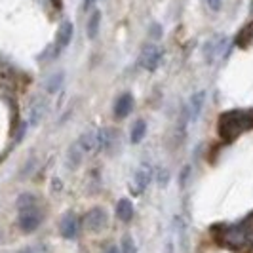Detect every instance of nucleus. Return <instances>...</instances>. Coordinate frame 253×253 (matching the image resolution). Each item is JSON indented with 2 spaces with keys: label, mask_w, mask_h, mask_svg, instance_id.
<instances>
[{
  "label": "nucleus",
  "mask_w": 253,
  "mask_h": 253,
  "mask_svg": "<svg viewBox=\"0 0 253 253\" xmlns=\"http://www.w3.org/2000/svg\"><path fill=\"white\" fill-rule=\"evenodd\" d=\"M84 225L91 232H99L107 225V211L103 208H91L84 215Z\"/></svg>",
  "instance_id": "nucleus-6"
},
{
  "label": "nucleus",
  "mask_w": 253,
  "mask_h": 253,
  "mask_svg": "<svg viewBox=\"0 0 253 253\" xmlns=\"http://www.w3.org/2000/svg\"><path fill=\"white\" fill-rule=\"evenodd\" d=\"M59 230H61V236L63 238H67V240H73V238H76V234H78V219H76L75 213H65L63 219H61V227H59Z\"/></svg>",
  "instance_id": "nucleus-8"
},
{
  "label": "nucleus",
  "mask_w": 253,
  "mask_h": 253,
  "mask_svg": "<svg viewBox=\"0 0 253 253\" xmlns=\"http://www.w3.org/2000/svg\"><path fill=\"white\" fill-rule=\"evenodd\" d=\"M99 25H101V12H99V10H95V12L89 15L88 27H86V33H88L89 40L97 38V33H99Z\"/></svg>",
  "instance_id": "nucleus-15"
},
{
  "label": "nucleus",
  "mask_w": 253,
  "mask_h": 253,
  "mask_svg": "<svg viewBox=\"0 0 253 253\" xmlns=\"http://www.w3.org/2000/svg\"><path fill=\"white\" fill-rule=\"evenodd\" d=\"M116 217L120 221H124V223H129L133 219V204H131V200H127V198L118 200V204H116Z\"/></svg>",
  "instance_id": "nucleus-12"
},
{
  "label": "nucleus",
  "mask_w": 253,
  "mask_h": 253,
  "mask_svg": "<svg viewBox=\"0 0 253 253\" xmlns=\"http://www.w3.org/2000/svg\"><path fill=\"white\" fill-rule=\"evenodd\" d=\"M223 46H225V38H213V40H210L206 46H204V53H206V59L211 63L213 59H215L217 55L221 53L223 50Z\"/></svg>",
  "instance_id": "nucleus-13"
},
{
  "label": "nucleus",
  "mask_w": 253,
  "mask_h": 253,
  "mask_svg": "<svg viewBox=\"0 0 253 253\" xmlns=\"http://www.w3.org/2000/svg\"><path fill=\"white\" fill-rule=\"evenodd\" d=\"M147 135V122L139 118V120H135V124L131 126V133H129V141L133 143V145H137L143 141V137Z\"/></svg>",
  "instance_id": "nucleus-14"
},
{
  "label": "nucleus",
  "mask_w": 253,
  "mask_h": 253,
  "mask_svg": "<svg viewBox=\"0 0 253 253\" xmlns=\"http://www.w3.org/2000/svg\"><path fill=\"white\" fill-rule=\"evenodd\" d=\"M82 154H84V152L80 151V147H78V145L75 143V145L69 149V152H67L69 168H78V166H80V162H82Z\"/></svg>",
  "instance_id": "nucleus-18"
},
{
  "label": "nucleus",
  "mask_w": 253,
  "mask_h": 253,
  "mask_svg": "<svg viewBox=\"0 0 253 253\" xmlns=\"http://www.w3.org/2000/svg\"><path fill=\"white\" fill-rule=\"evenodd\" d=\"M120 253H137V246H135V242L131 236H124L122 238V250Z\"/></svg>",
  "instance_id": "nucleus-20"
},
{
  "label": "nucleus",
  "mask_w": 253,
  "mask_h": 253,
  "mask_svg": "<svg viewBox=\"0 0 253 253\" xmlns=\"http://www.w3.org/2000/svg\"><path fill=\"white\" fill-rule=\"evenodd\" d=\"M63 80H65V75L63 73H53V75L46 80V89L50 91V93H55V91H59L61 86H63Z\"/></svg>",
  "instance_id": "nucleus-17"
},
{
  "label": "nucleus",
  "mask_w": 253,
  "mask_h": 253,
  "mask_svg": "<svg viewBox=\"0 0 253 253\" xmlns=\"http://www.w3.org/2000/svg\"><path fill=\"white\" fill-rule=\"evenodd\" d=\"M152 33H154V35H152V37H154V38H158V37H160V35H162V31L158 29V25H152Z\"/></svg>",
  "instance_id": "nucleus-23"
},
{
  "label": "nucleus",
  "mask_w": 253,
  "mask_h": 253,
  "mask_svg": "<svg viewBox=\"0 0 253 253\" xmlns=\"http://www.w3.org/2000/svg\"><path fill=\"white\" fill-rule=\"evenodd\" d=\"M73 35H75V27L71 21H63L61 27H59V31H57V40H55V57H57V53L59 51H63L69 44H71V40H73Z\"/></svg>",
  "instance_id": "nucleus-7"
},
{
  "label": "nucleus",
  "mask_w": 253,
  "mask_h": 253,
  "mask_svg": "<svg viewBox=\"0 0 253 253\" xmlns=\"http://www.w3.org/2000/svg\"><path fill=\"white\" fill-rule=\"evenodd\" d=\"M131 109H133V97H131V93H122L114 101L113 113L116 118H126L127 114L131 113Z\"/></svg>",
  "instance_id": "nucleus-9"
},
{
  "label": "nucleus",
  "mask_w": 253,
  "mask_h": 253,
  "mask_svg": "<svg viewBox=\"0 0 253 253\" xmlns=\"http://www.w3.org/2000/svg\"><path fill=\"white\" fill-rule=\"evenodd\" d=\"M105 253H120V250H118L116 246H111V248H109V250H107Z\"/></svg>",
  "instance_id": "nucleus-25"
},
{
  "label": "nucleus",
  "mask_w": 253,
  "mask_h": 253,
  "mask_svg": "<svg viewBox=\"0 0 253 253\" xmlns=\"http://www.w3.org/2000/svg\"><path fill=\"white\" fill-rule=\"evenodd\" d=\"M76 145L80 147L82 152H91L97 147V145H95V131H86V133H82Z\"/></svg>",
  "instance_id": "nucleus-16"
},
{
  "label": "nucleus",
  "mask_w": 253,
  "mask_h": 253,
  "mask_svg": "<svg viewBox=\"0 0 253 253\" xmlns=\"http://www.w3.org/2000/svg\"><path fill=\"white\" fill-rule=\"evenodd\" d=\"M221 244L228 248V250H234V252H246L253 246L252 236L250 232L246 230V227L242 225H232V227H225L221 232Z\"/></svg>",
  "instance_id": "nucleus-3"
},
{
  "label": "nucleus",
  "mask_w": 253,
  "mask_h": 253,
  "mask_svg": "<svg viewBox=\"0 0 253 253\" xmlns=\"http://www.w3.org/2000/svg\"><path fill=\"white\" fill-rule=\"evenodd\" d=\"M93 2H95V0H84V10H89V8L93 6Z\"/></svg>",
  "instance_id": "nucleus-24"
},
{
  "label": "nucleus",
  "mask_w": 253,
  "mask_h": 253,
  "mask_svg": "<svg viewBox=\"0 0 253 253\" xmlns=\"http://www.w3.org/2000/svg\"><path fill=\"white\" fill-rule=\"evenodd\" d=\"M17 221H19V228L27 234L35 232L40 227L42 211H40V204H38L37 196L25 192L17 198Z\"/></svg>",
  "instance_id": "nucleus-1"
},
{
  "label": "nucleus",
  "mask_w": 253,
  "mask_h": 253,
  "mask_svg": "<svg viewBox=\"0 0 253 253\" xmlns=\"http://www.w3.org/2000/svg\"><path fill=\"white\" fill-rule=\"evenodd\" d=\"M253 126V116H246L244 113H227L219 118V133L227 141H232L236 135L244 133L248 127Z\"/></svg>",
  "instance_id": "nucleus-2"
},
{
  "label": "nucleus",
  "mask_w": 253,
  "mask_h": 253,
  "mask_svg": "<svg viewBox=\"0 0 253 253\" xmlns=\"http://www.w3.org/2000/svg\"><path fill=\"white\" fill-rule=\"evenodd\" d=\"M44 113H46V103H44V101L37 103V105L31 109V118H29V124H31V126L38 124V122H40V118L44 116Z\"/></svg>",
  "instance_id": "nucleus-19"
},
{
  "label": "nucleus",
  "mask_w": 253,
  "mask_h": 253,
  "mask_svg": "<svg viewBox=\"0 0 253 253\" xmlns=\"http://www.w3.org/2000/svg\"><path fill=\"white\" fill-rule=\"evenodd\" d=\"M114 139H116V133H114L113 129H97L95 131V149H99V151H109L111 147H113Z\"/></svg>",
  "instance_id": "nucleus-10"
},
{
  "label": "nucleus",
  "mask_w": 253,
  "mask_h": 253,
  "mask_svg": "<svg viewBox=\"0 0 253 253\" xmlns=\"http://www.w3.org/2000/svg\"><path fill=\"white\" fill-rule=\"evenodd\" d=\"M206 4H208V8L211 12H219L221 10V0H206Z\"/></svg>",
  "instance_id": "nucleus-22"
},
{
  "label": "nucleus",
  "mask_w": 253,
  "mask_h": 253,
  "mask_svg": "<svg viewBox=\"0 0 253 253\" xmlns=\"http://www.w3.org/2000/svg\"><path fill=\"white\" fill-rule=\"evenodd\" d=\"M151 179H152V168L147 162L145 164H141L137 168V171H135V175L131 179V183H129V189L133 190V194H143L147 187L151 185Z\"/></svg>",
  "instance_id": "nucleus-4"
},
{
  "label": "nucleus",
  "mask_w": 253,
  "mask_h": 253,
  "mask_svg": "<svg viewBox=\"0 0 253 253\" xmlns=\"http://www.w3.org/2000/svg\"><path fill=\"white\" fill-rule=\"evenodd\" d=\"M19 253H46V246L44 244H33V246H27Z\"/></svg>",
  "instance_id": "nucleus-21"
},
{
  "label": "nucleus",
  "mask_w": 253,
  "mask_h": 253,
  "mask_svg": "<svg viewBox=\"0 0 253 253\" xmlns=\"http://www.w3.org/2000/svg\"><path fill=\"white\" fill-rule=\"evenodd\" d=\"M141 67L145 69V71H156L160 63H162V50L158 48V46H154V44H147L143 51H141V59H139Z\"/></svg>",
  "instance_id": "nucleus-5"
},
{
  "label": "nucleus",
  "mask_w": 253,
  "mask_h": 253,
  "mask_svg": "<svg viewBox=\"0 0 253 253\" xmlns=\"http://www.w3.org/2000/svg\"><path fill=\"white\" fill-rule=\"evenodd\" d=\"M204 99H206V91H198V93H194L192 97H190V103H189V120L192 122H196L198 120V116H200V111H202L204 107Z\"/></svg>",
  "instance_id": "nucleus-11"
}]
</instances>
